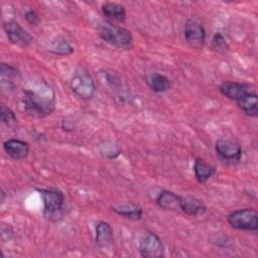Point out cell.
<instances>
[{
    "label": "cell",
    "mask_w": 258,
    "mask_h": 258,
    "mask_svg": "<svg viewBox=\"0 0 258 258\" xmlns=\"http://www.w3.org/2000/svg\"><path fill=\"white\" fill-rule=\"evenodd\" d=\"M207 207L203 201L195 197H182L180 202V212L186 214L187 216L199 217L206 213Z\"/></svg>",
    "instance_id": "obj_13"
},
{
    "label": "cell",
    "mask_w": 258,
    "mask_h": 258,
    "mask_svg": "<svg viewBox=\"0 0 258 258\" xmlns=\"http://www.w3.org/2000/svg\"><path fill=\"white\" fill-rule=\"evenodd\" d=\"M19 72L12 66L2 62L1 63V77L2 78H7L8 81L10 79H14V78H18L19 77Z\"/></svg>",
    "instance_id": "obj_23"
},
{
    "label": "cell",
    "mask_w": 258,
    "mask_h": 258,
    "mask_svg": "<svg viewBox=\"0 0 258 258\" xmlns=\"http://www.w3.org/2000/svg\"><path fill=\"white\" fill-rule=\"evenodd\" d=\"M211 46L217 52H225L229 49V42L222 32H216L212 38Z\"/></svg>",
    "instance_id": "obj_22"
},
{
    "label": "cell",
    "mask_w": 258,
    "mask_h": 258,
    "mask_svg": "<svg viewBox=\"0 0 258 258\" xmlns=\"http://www.w3.org/2000/svg\"><path fill=\"white\" fill-rule=\"evenodd\" d=\"M194 173L199 183H205L216 173V167L204 159L198 157L195 160Z\"/></svg>",
    "instance_id": "obj_15"
},
{
    "label": "cell",
    "mask_w": 258,
    "mask_h": 258,
    "mask_svg": "<svg viewBox=\"0 0 258 258\" xmlns=\"http://www.w3.org/2000/svg\"><path fill=\"white\" fill-rule=\"evenodd\" d=\"M220 93L232 101H239L252 92V86L246 83H239L234 81L223 82L219 87Z\"/></svg>",
    "instance_id": "obj_10"
},
{
    "label": "cell",
    "mask_w": 258,
    "mask_h": 258,
    "mask_svg": "<svg viewBox=\"0 0 258 258\" xmlns=\"http://www.w3.org/2000/svg\"><path fill=\"white\" fill-rule=\"evenodd\" d=\"M70 88L73 93L82 100H90L96 92L95 81L92 76L84 70L76 72L70 81Z\"/></svg>",
    "instance_id": "obj_5"
},
{
    "label": "cell",
    "mask_w": 258,
    "mask_h": 258,
    "mask_svg": "<svg viewBox=\"0 0 258 258\" xmlns=\"http://www.w3.org/2000/svg\"><path fill=\"white\" fill-rule=\"evenodd\" d=\"M3 29L6 33L9 42L14 45L26 47L33 40L32 35L25 28H23L17 21H5L3 23Z\"/></svg>",
    "instance_id": "obj_7"
},
{
    "label": "cell",
    "mask_w": 258,
    "mask_h": 258,
    "mask_svg": "<svg viewBox=\"0 0 258 258\" xmlns=\"http://www.w3.org/2000/svg\"><path fill=\"white\" fill-rule=\"evenodd\" d=\"M180 202L181 196L167 189L161 190L156 198L158 207L166 211H180Z\"/></svg>",
    "instance_id": "obj_12"
},
{
    "label": "cell",
    "mask_w": 258,
    "mask_h": 258,
    "mask_svg": "<svg viewBox=\"0 0 258 258\" xmlns=\"http://www.w3.org/2000/svg\"><path fill=\"white\" fill-rule=\"evenodd\" d=\"M227 222L235 230L257 232L258 213L255 209L251 208L239 209L227 216Z\"/></svg>",
    "instance_id": "obj_4"
},
{
    "label": "cell",
    "mask_w": 258,
    "mask_h": 258,
    "mask_svg": "<svg viewBox=\"0 0 258 258\" xmlns=\"http://www.w3.org/2000/svg\"><path fill=\"white\" fill-rule=\"evenodd\" d=\"M3 149L6 154L14 160L25 159L29 154V144L17 138H11L3 142Z\"/></svg>",
    "instance_id": "obj_11"
},
{
    "label": "cell",
    "mask_w": 258,
    "mask_h": 258,
    "mask_svg": "<svg viewBox=\"0 0 258 258\" xmlns=\"http://www.w3.org/2000/svg\"><path fill=\"white\" fill-rule=\"evenodd\" d=\"M100 37L107 43L117 48H130L133 44V35L125 27L107 23L99 28Z\"/></svg>",
    "instance_id": "obj_3"
},
{
    "label": "cell",
    "mask_w": 258,
    "mask_h": 258,
    "mask_svg": "<svg viewBox=\"0 0 258 258\" xmlns=\"http://www.w3.org/2000/svg\"><path fill=\"white\" fill-rule=\"evenodd\" d=\"M103 15L110 21H115L122 23L126 19V9L125 7L116 2H106L101 6Z\"/></svg>",
    "instance_id": "obj_14"
},
{
    "label": "cell",
    "mask_w": 258,
    "mask_h": 258,
    "mask_svg": "<svg viewBox=\"0 0 258 258\" xmlns=\"http://www.w3.org/2000/svg\"><path fill=\"white\" fill-rule=\"evenodd\" d=\"M24 18L26 20V22L28 24H30L31 26H36L39 24L40 22V17L39 15L33 10V9H29L24 13Z\"/></svg>",
    "instance_id": "obj_24"
},
{
    "label": "cell",
    "mask_w": 258,
    "mask_h": 258,
    "mask_svg": "<svg viewBox=\"0 0 258 258\" xmlns=\"http://www.w3.org/2000/svg\"><path fill=\"white\" fill-rule=\"evenodd\" d=\"M0 120L3 124H5L7 127L11 129H15L17 127V118L15 113L5 105H1Z\"/></svg>",
    "instance_id": "obj_21"
},
{
    "label": "cell",
    "mask_w": 258,
    "mask_h": 258,
    "mask_svg": "<svg viewBox=\"0 0 258 258\" xmlns=\"http://www.w3.org/2000/svg\"><path fill=\"white\" fill-rule=\"evenodd\" d=\"M215 149L217 154L227 161H239L242 156L241 145L230 138H221L217 140Z\"/></svg>",
    "instance_id": "obj_9"
},
{
    "label": "cell",
    "mask_w": 258,
    "mask_h": 258,
    "mask_svg": "<svg viewBox=\"0 0 258 258\" xmlns=\"http://www.w3.org/2000/svg\"><path fill=\"white\" fill-rule=\"evenodd\" d=\"M111 210L122 217H125L130 220H134V221L140 220L143 215L142 208L136 204H128V205H123L119 207L112 206Z\"/></svg>",
    "instance_id": "obj_18"
},
{
    "label": "cell",
    "mask_w": 258,
    "mask_h": 258,
    "mask_svg": "<svg viewBox=\"0 0 258 258\" xmlns=\"http://www.w3.org/2000/svg\"><path fill=\"white\" fill-rule=\"evenodd\" d=\"M43 202V217L50 222L59 221L63 217L64 196L57 188H38Z\"/></svg>",
    "instance_id": "obj_2"
},
{
    "label": "cell",
    "mask_w": 258,
    "mask_h": 258,
    "mask_svg": "<svg viewBox=\"0 0 258 258\" xmlns=\"http://www.w3.org/2000/svg\"><path fill=\"white\" fill-rule=\"evenodd\" d=\"M148 86L155 93H164L169 90L170 81L160 73H153L148 80Z\"/></svg>",
    "instance_id": "obj_19"
},
{
    "label": "cell",
    "mask_w": 258,
    "mask_h": 258,
    "mask_svg": "<svg viewBox=\"0 0 258 258\" xmlns=\"http://www.w3.org/2000/svg\"><path fill=\"white\" fill-rule=\"evenodd\" d=\"M23 111L33 117L42 118L51 114L55 109L54 92L45 85L39 91L26 89L21 99Z\"/></svg>",
    "instance_id": "obj_1"
},
{
    "label": "cell",
    "mask_w": 258,
    "mask_h": 258,
    "mask_svg": "<svg viewBox=\"0 0 258 258\" xmlns=\"http://www.w3.org/2000/svg\"><path fill=\"white\" fill-rule=\"evenodd\" d=\"M96 243L100 247H106L113 242V229L109 223L99 221L96 225Z\"/></svg>",
    "instance_id": "obj_16"
},
{
    "label": "cell",
    "mask_w": 258,
    "mask_h": 258,
    "mask_svg": "<svg viewBox=\"0 0 258 258\" xmlns=\"http://www.w3.org/2000/svg\"><path fill=\"white\" fill-rule=\"evenodd\" d=\"M139 253L144 258H160L164 254L161 239L152 231L146 230L139 239Z\"/></svg>",
    "instance_id": "obj_6"
},
{
    "label": "cell",
    "mask_w": 258,
    "mask_h": 258,
    "mask_svg": "<svg viewBox=\"0 0 258 258\" xmlns=\"http://www.w3.org/2000/svg\"><path fill=\"white\" fill-rule=\"evenodd\" d=\"M49 51L58 56H67L74 52L73 45L63 37H56L49 45Z\"/></svg>",
    "instance_id": "obj_20"
},
{
    "label": "cell",
    "mask_w": 258,
    "mask_h": 258,
    "mask_svg": "<svg viewBox=\"0 0 258 258\" xmlns=\"http://www.w3.org/2000/svg\"><path fill=\"white\" fill-rule=\"evenodd\" d=\"M237 106L245 115L249 117L258 116V98L254 92L237 101Z\"/></svg>",
    "instance_id": "obj_17"
},
{
    "label": "cell",
    "mask_w": 258,
    "mask_h": 258,
    "mask_svg": "<svg viewBox=\"0 0 258 258\" xmlns=\"http://www.w3.org/2000/svg\"><path fill=\"white\" fill-rule=\"evenodd\" d=\"M183 35L185 41L192 48L201 49L204 47L206 42V29L199 21L188 19L183 26Z\"/></svg>",
    "instance_id": "obj_8"
}]
</instances>
